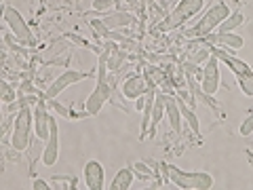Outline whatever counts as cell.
<instances>
[{
    "instance_id": "83f0119b",
    "label": "cell",
    "mask_w": 253,
    "mask_h": 190,
    "mask_svg": "<svg viewBox=\"0 0 253 190\" xmlns=\"http://www.w3.org/2000/svg\"><path fill=\"white\" fill-rule=\"evenodd\" d=\"M32 186H34V190H49V182L46 180H41V178H36L34 182H32Z\"/></svg>"
},
{
    "instance_id": "7c38bea8",
    "label": "cell",
    "mask_w": 253,
    "mask_h": 190,
    "mask_svg": "<svg viewBox=\"0 0 253 190\" xmlns=\"http://www.w3.org/2000/svg\"><path fill=\"white\" fill-rule=\"evenodd\" d=\"M59 158V127L57 121L51 116V136L44 144V152H42V163L44 167H53Z\"/></svg>"
},
{
    "instance_id": "7402d4cb",
    "label": "cell",
    "mask_w": 253,
    "mask_h": 190,
    "mask_svg": "<svg viewBox=\"0 0 253 190\" xmlns=\"http://www.w3.org/2000/svg\"><path fill=\"white\" fill-rule=\"evenodd\" d=\"M236 83H239L241 91L247 95V97H253V70H249V72H245V74H239L236 76Z\"/></svg>"
},
{
    "instance_id": "ac0fdd59",
    "label": "cell",
    "mask_w": 253,
    "mask_h": 190,
    "mask_svg": "<svg viewBox=\"0 0 253 190\" xmlns=\"http://www.w3.org/2000/svg\"><path fill=\"white\" fill-rule=\"evenodd\" d=\"M177 101H179L181 116L186 118L188 127H190V129H192V133H194V136H201V123H199V116L194 114V110H192V108H190V106H186V101H184V99H179V97H177Z\"/></svg>"
},
{
    "instance_id": "52a82bcc",
    "label": "cell",
    "mask_w": 253,
    "mask_h": 190,
    "mask_svg": "<svg viewBox=\"0 0 253 190\" xmlns=\"http://www.w3.org/2000/svg\"><path fill=\"white\" fill-rule=\"evenodd\" d=\"M83 78H86V74L78 72V70H66V72H61V74H59V76L55 78V81L44 89V99L57 97L61 91H66L68 87H72V85H76V83H81Z\"/></svg>"
},
{
    "instance_id": "5bb4252c",
    "label": "cell",
    "mask_w": 253,
    "mask_h": 190,
    "mask_svg": "<svg viewBox=\"0 0 253 190\" xmlns=\"http://www.w3.org/2000/svg\"><path fill=\"white\" fill-rule=\"evenodd\" d=\"M207 41L211 45H219V47H226V49H232V51L243 49V45H245V41L239 34H230V32H217V34H209Z\"/></svg>"
},
{
    "instance_id": "ffe728a7",
    "label": "cell",
    "mask_w": 253,
    "mask_h": 190,
    "mask_svg": "<svg viewBox=\"0 0 253 190\" xmlns=\"http://www.w3.org/2000/svg\"><path fill=\"white\" fill-rule=\"evenodd\" d=\"M245 23V15L241 11H236V13H230L228 17L224 19V23L219 26V32H232L236 28H241Z\"/></svg>"
},
{
    "instance_id": "d6986e66",
    "label": "cell",
    "mask_w": 253,
    "mask_h": 190,
    "mask_svg": "<svg viewBox=\"0 0 253 190\" xmlns=\"http://www.w3.org/2000/svg\"><path fill=\"white\" fill-rule=\"evenodd\" d=\"M42 142H44V140H41V138L36 136V138H32L30 146H28V158H30V167H32V169H34V165H36L38 158H42V152H44Z\"/></svg>"
},
{
    "instance_id": "cb8c5ba5",
    "label": "cell",
    "mask_w": 253,
    "mask_h": 190,
    "mask_svg": "<svg viewBox=\"0 0 253 190\" xmlns=\"http://www.w3.org/2000/svg\"><path fill=\"white\" fill-rule=\"evenodd\" d=\"M0 89H2V101H4V104H11V101L17 97V91H15V89H13V85H11V83H6L4 78L0 81Z\"/></svg>"
},
{
    "instance_id": "6da1fadb",
    "label": "cell",
    "mask_w": 253,
    "mask_h": 190,
    "mask_svg": "<svg viewBox=\"0 0 253 190\" xmlns=\"http://www.w3.org/2000/svg\"><path fill=\"white\" fill-rule=\"evenodd\" d=\"M228 15H230V6H228L224 0H219V2H215L213 6H209V9L205 11V15L199 19V23H196L194 28L184 32V38H188V41H194V38H207L213 30L224 23V19L228 17Z\"/></svg>"
},
{
    "instance_id": "277c9868",
    "label": "cell",
    "mask_w": 253,
    "mask_h": 190,
    "mask_svg": "<svg viewBox=\"0 0 253 190\" xmlns=\"http://www.w3.org/2000/svg\"><path fill=\"white\" fill-rule=\"evenodd\" d=\"M203 6H205V0H179V2L175 4V9H173L169 15H165V19L158 28H161L163 32L177 30V28L184 26L186 21L192 19L196 13H201Z\"/></svg>"
},
{
    "instance_id": "9a60e30c",
    "label": "cell",
    "mask_w": 253,
    "mask_h": 190,
    "mask_svg": "<svg viewBox=\"0 0 253 190\" xmlns=\"http://www.w3.org/2000/svg\"><path fill=\"white\" fill-rule=\"evenodd\" d=\"M165 112H167V93L156 91V99H154V106H152V121H150L148 136H154L156 133V127H158V123L163 121Z\"/></svg>"
},
{
    "instance_id": "30bf717a",
    "label": "cell",
    "mask_w": 253,
    "mask_h": 190,
    "mask_svg": "<svg viewBox=\"0 0 253 190\" xmlns=\"http://www.w3.org/2000/svg\"><path fill=\"white\" fill-rule=\"evenodd\" d=\"M148 89H150V85L144 74H129L121 85V93L131 101H135L141 95H146Z\"/></svg>"
},
{
    "instance_id": "8fae6325",
    "label": "cell",
    "mask_w": 253,
    "mask_h": 190,
    "mask_svg": "<svg viewBox=\"0 0 253 190\" xmlns=\"http://www.w3.org/2000/svg\"><path fill=\"white\" fill-rule=\"evenodd\" d=\"M213 53V45L207 41V38H194L190 41L188 47H186V59L192 61V63H205Z\"/></svg>"
},
{
    "instance_id": "2e32d148",
    "label": "cell",
    "mask_w": 253,
    "mask_h": 190,
    "mask_svg": "<svg viewBox=\"0 0 253 190\" xmlns=\"http://www.w3.org/2000/svg\"><path fill=\"white\" fill-rule=\"evenodd\" d=\"M167 121H169V127L173 129V133H181V110H179V101L175 95L167 93Z\"/></svg>"
},
{
    "instance_id": "ba28073f",
    "label": "cell",
    "mask_w": 253,
    "mask_h": 190,
    "mask_svg": "<svg viewBox=\"0 0 253 190\" xmlns=\"http://www.w3.org/2000/svg\"><path fill=\"white\" fill-rule=\"evenodd\" d=\"M34 133L44 142L51 136V114L44 97L38 99V104L34 106Z\"/></svg>"
},
{
    "instance_id": "7a4b0ae2",
    "label": "cell",
    "mask_w": 253,
    "mask_h": 190,
    "mask_svg": "<svg viewBox=\"0 0 253 190\" xmlns=\"http://www.w3.org/2000/svg\"><path fill=\"white\" fill-rule=\"evenodd\" d=\"M169 171V182L181 190H209L213 188V176L207 171H184L169 163H161Z\"/></svg>"
},
{
    "instance_id": "603a6c76",
    "label": "cell",
    "mask_w": 253,
    "mask_h": 190,
    "mask_svg": "<svg viewBox=\"0 0 253 190\" xmlns=\"http://www.w3.org/2000/svg\"><path fill=\"white\" fill-rule=\"evenodd\" d=\"M91 28H93V32H95V36L99 38V41H108V36H110V30L108 26L101 19H91Z\"/></svg>"
},
{
    "instance_id": "484cf974",
    "label": "cell",
    "mask_w": 253,
    "mask_h": 190,
    "mask_svg": "<svg viewBox=\"0 0 253 190\" xmlns=\"http://www.w3.org/2000/svg\"><path fill=\"white\" fill-rule=\"evenodd\" d=\"M46 104H49V108H53V110H55V112H57L59 116H63V118H72V110L66 108V106H61L59 101H57V97L46 99Z\"/></svg>"
},
{
    "instance_id": "8992f818",
    "label": "cell",
    "mask_w": 253,
    "mask_h": 190,
    "mask_svg": "<svg viewBox=\"0 0 253 190\" xmlns=\"http://www.w3.org/2000/svg\"><path fill=\"white\" fill-rule=\"evenodd\" d=\"M219 83H221V70H219V59L211 53V57L205 61L203 74H201V89L207 97H213L219 91Z\"/></svg>"
},
{
    "instance_id": "44dd1931",
    "label": "cell",
    "mask_w": 253,
    "mask_h": 190,
    "mask_svg": "<svg viewBox=\"0 0 253 190\" xmlns=\"http://www.w3.org/2000/svg\"><path fill=\"white\" fill-rule=\"evenodd\" d=\"M133 173H135V178H139L141 182H148V180H156V169H150L146 163L137 161L133 165ZM158 182V180H156Z\"/></svg>"
},
{
    "instance_id": "4316f807",
    "label": "cell",
    "mask_w": 253,
    "mask_h": 190,
    "mask_svg": "<svg viewBox=\"0 0 253 190\" xmlns=\"http://www.w3.org/2000/svg\"><path fill=\"white\" fill-rule=\"evenodd\" d=\"M239 133H241L243 138H247V136H251V133H253V114H249V116L243 121V125H241Z\"/></svg>"
},
{
    "instance_id": "5b68a950",
    "label": "cell",
    "mask_w": 253,
    "mask_h": 190,
    "mask_svg": "<svg viewBox=\"0 0 253 190\" xmlns=\"http://www.w3.org/2000/svg\"><path fill=\"white\" fill-rule=\"evenodd\" d=\"M2 19H4L6 26H9L11 34L17 38L23 47H36V38H34L30 26L26 23V19L21 17V13L17 9H13V6H9L4 2L2 4Z\"/></svg>"
},
{
    "instance_id": "4fadbf2b",
    "label": "cell",
    "mask_w": 253,
    "mask_h": 190,
    "mask_svg": "<svg viewBox=\"0 0 253 190\" xmlns=\"http://www.w3.org/2000/svg\"><path fill=\"white\" fill-rule=\"evenodd\" d=\"M101 21L106 23L110 30H118V28H126V26H133L135 23V15L131 11H112V13H106Z\"/></svg>"
},
{
    "instance_id": "e0dca14e",
    "label": "cell",
    "mask_w": 253,
    "mask_h": 190,
    "mask_svg": "<svg viewBox=\"0 0 253 190\" xmlns=\"http://www.w3.org/2000/svg\"><path fill=\"white\" fill-rule=\"evenodd\" d=\"M133 176H135V173H133V167H123L114 176L112 184H110L108 188L110 190H129L133 186Z\"/></svg>"
},
{
    "instance_id": "3957f363",
    "label": "cell",
    "mask_w": 253,
    "mask_h": 190,
    "mask_svg": "<svg viewBox=\"0 0 253 190\" xmlns=\"http://www.w3.org/2000/svg\"><path fill=\"white\" fill-rule=\"evenodd\" d=\"M32 123H34V112L30 106H21L15 114L13 133H11V146L17 152H26L30 142H32Z\"/></svg>"
},
{
    "instance_id": "f546056e",
    "label": "cell",
    "mask_w": 253,
    "mask_h": 190,
    "mask_svg": "<svg viewBox=\"0 0 253 190\" xmlns=\"http://www.w3.org/2000/svg\"><path fill=\"white\" fill-rule=\"evenodd\" d=\"M146 108V95H141V97L135 99V110H139V112H144Z\"/></svg>"
},
{
    "instance_id": "f1b7e54d",
    "label": "cell",
    "mask_w": 253,
    "mask_h": 190,
    "mask_svg": "<svg viewBox=\"0 0 253 190\" xmlns=\"http://www.w3.org/2000/svg\"><path fill=\"white\" fill-rule=\"evenodd\" d=\"M15 123V116H6L4 118V125H2V133H4V140H6V136H9V129H11V125Z\"/></svg>"
},
{
    "instance_id": "9c48e42d",
    "label": "cell",
    "mask_w": 253,
    "mask_h": 190,
    "mask_svg": "<svg viewBox=\"0 0 253 190\" xmlns=\"http://www.w3.org/2000/svg\"><path fill=\"white\" fill-rule=\"evenodd\" d=\"M83 178H84V188H89V190L108 188L106 186L104 165H101L99 161H86L84 163V169H83Z\"/></svg>"
},
{
    "instance_id": "d4e9b609",
    "label": "cell",
    "mask_w": 253,
    "mask_h": 190,
    "mask_svg": "<svg viewBox=\"0 0 253 190\" xmlns=\"http://www.w3.org/2000/svg\"><path fill=\"white\" fill-rule=\"evenodd\" d=\"M116 6L114 0H93V9L101 13V15H106V13H112V9Z\"/></svg>"
}]
</instances>
